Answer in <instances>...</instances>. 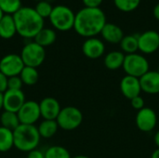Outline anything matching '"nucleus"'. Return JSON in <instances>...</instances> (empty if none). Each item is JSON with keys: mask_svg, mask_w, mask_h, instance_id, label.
<instances>
[{"mask_svg": "<svg viewBox=\"0 0 159 158\" xmlns=\"http://www.w3.org/2000/svg\"><path fill=\"white\" fill-rule=\"evenodd\" d=\"M106 22V16L102 8L85 7L75 14L74 29L81 36L95 37L101 34Z\"/></svg>", "mask_w": 159, "mask_h": 158, "instance_id": "obj_1", "label": "nucleus"}, {"mask_svg": "<svg viewBox=\"0 0 159 158\" xmlns=\"http://www.w3.org/2000/svg\"><path fill=\"white\" fill-rule=\"evenodd\" d=\"M13 18L17 34L24 38H34L44 28V19L33 7H22L13 15Z\"/></svg>", "mask_w": 159, "mask_h": 158, "instance_id": "obj_2", "label": "nucleus"}, {"mask_svg": "<svg viewBox=\"0 0 159 158\" xmlns=\"http://www.w3.org/2000/svg\"><path fill=\"white\" fill-rule=\"evenodd\" d=\"M14 147L20 152L29 153L37 148L40 142V135L35 125L20 124L14 131Z\"/></svg>", "mask_w": 159, "mask_h": 158, "instance_id": "obj_3", "label": "nucleus"}, {"mask_svg": "<svg viewBox=\"0 0 159 158\" xmlns=\"http://www.w3.org/2000/svg\"><path fill=\"white\" fill-rule=\"evenodd\" d=\"M75 20V14L67 6L58 5L53 7L49 20L53 27L59 31H69L74 28Z\"/></svg>", "mask_w": 159, "mask_h": 158, "instance_id": "obj_4", "label": "nucleus"}, {"mask_svg": "<svg viewBox=\"0 0 159 158\" xmlns=\"http://www.w3.org/2000/svg\"><path fill=\"white\" fill-rule=\"evenodd\" d=\"M56 121L60 129L66 131L75 130L82 124L83 114L75 106H66L61 108Z\"/></svg>", "mask_w": 159, "mask_h": 158, "instance_id": "obj_5", "label": "nucleus"}, {"mask_svg": "<svg viewBox=\"0 0 159 158\" xmlns=\"http://www.w3.org/2000/svg\"><path fill=\"white\" fill-rule=\"evenodd\" d=\"M122 68L124 69L127 75L141 78L149 71V62L147 59L142 54H127L125 56Z\"/></svg>", "mask_w": 159, "mask_h": 158, "instance_id": "obj_6", "label": "nucleus"}, {"mask_svg": "<svg viewBox=\"0 0 159 158\" xmlns=\"http://www.w3.org/2000/svg\"><path fill=\"white\" fill-rule=\"evenodd\" d=\"M20 58L25 66L37 68L40 66L46 58L45 47L34 42L27 43L21 49Z\"/></svg>", "mask_w": 159, "mask_h": 158, "instance_id": "obj_7", "label": "nucleus"}, {"mask_svg": "<svg viewBox=\"0 0 159 158\" xmlns=\"http://www.w3.org/2000/svg\"><path fill=\"white\" fill-rule=\"evenodd\" d=\"M24 66L20 55L18 54H7L0 60V72L7 77L20 75Z\"/></svg>", "mask_w": 159, "mask_h": 158, "instance_id": "obj_8", "label": "nucleus"}, {"mask_svg": "<svg viewBox=\"0 0 159 158\" xmlns=\"http://www.w3.org/2000/svg\"><path fill=\"white\" fill-rule=\"evenodd\" d=\"M20 124L34 125L41 117L39 102L35 101H26L17 113Z\"/></svg>", "mask_w": 159, "mask_h": 158, "instance_id": "obj_9", "label": "nucleus"}, {"mask_svg": "<svg viewBox=\"0 0 159 158\" xmlns=\"http://www.w3.org/2000/svg\"><path fill=\"white\" fill-rule=\"evenodd\" d=\"M137 128L143 132L152 131L157 124V113L149 107H144L138 111L135 118Z\"/></svg>", "mask_w": 159, "mask_h": 158, "instance_id": "obj_10", "label": "nucleus"}, {"mask_svg": "<svg viewBox=\"0 0 159 158\" xmlns=\"http://www.w3.org/2000/svg\"><path fill=\"white\" fill-rule=\"evenodd\" d=\"M139 50L144 54H152L159 48V33L148 30L139 34Z\"/></svg>", "mask_w": 159, "mask_h": 158, "instance_id": "obj_11", "label": "nucleus"}, {"mask_svg": "<svg viewBox=\"0 0 159 158\" xmlns=\"http://www.w3.org/2000/svg\"><path fill=\"white\" fill-rule=\"evenodd\" d=\"M4 100V111H9L18 113V111L24 104L25 95L22 90H12L7 89L3 93Z\"/></svg>", "mask_w": 159, "mask_h": 158, "instance_id": "obj_12", "label": "nucleus"}, {"mask_svg": "<svg viewBox=\"0 0 159 158\" xmlns=\"http://www.w3.org/2000/svg\"><path fill=\"white\" fill-rule=\"evenodd\" d=\"M120 91L122 95L129 101L137 96H140L143 91L140 78L125 75L120 81Z\"/></svg>", "mask_w": 159, "mask_h": 158, "instance_id": "obj_13", "label": "nucleus"}, {"mask_svg": "<svg viewBox=\"0 0 159 158\" xmlns=\"http://www.w3.org/2000/svg\"><path fill=\"white\" fill-rule=\"evenodd\" d=\"M41 117L44 120H56L61 110L60 102L52 97H46L39 102Z\"/></svg>", "mask_w": 159, "mask_h": 158, "instance_id": "obj_14", "label": "nucleus"}, {"mask_svg": "<svg viewBox=\"0 0 159 158\" xmlns=\"http://www.w3.org/2000/svg\"><path fill=\"white\" fill-rule=\"evenodd\" d=\"M105 51V45L104 43L95 37H89L85 40L82 45V52L83 54L89 59H99L104 54Z\"/></svg>", "mask_w": 159, "mask_h": 158, "instance_id": "obj_15", "label": "nucleus"}, {"mask_svg": "<svg viewBox=\"0 0 159 158\" xmlns=\"http://www.w3.org/2000/svg\"><path fill=\"white\" fill-rule=\"evenodd\" d=\"M142 90L147 94L159 93V71H148L140 78Z\"/></svg>", "mask_w": 159, "mask_h": 158, "instance_id": "obj_16", "label": "nucleus"}, {"mask_svg": "<svg viewBox=\"0 0 159 158\" xmlns=\"http://www.w3.org/2000/svg\"><path fill=\"white\" fill-rule=\"evenodd\" d=\"M101 34L105 41L111 44H119L125 36L123 30L118 25L112 22L105 23L101 32Z\"/></svg>", "mask_w": 159, "mask_h": 158, "instance_id": "obj_17", "label": "nucleus"}, {"mask_svg": "<svg viewBox=\"0 0 159 158\" xmlns=\"http://www.w3.org/2000/svg\"><path fill=\"white\" fill-rule=\"evenodd\" d=\"M17 34V29L13 15L4 14L0 20V37L10 39Z\"/></svg>", "mask_w": 159, "mask_h": 158, "instance_id": "obj_18", "label": "nucleus"}, {"mask_svg": "<svg viewBox=\"0 0 159 158\" xmlns=\"http://www.w3.org/2000/svg\"><path fill=\"white\" fill-rule=\"evenodd\" d=\"M125 54L119 50H114L107 53L104 57V66L111 71H116L123 67Z\"/></svg>", "mask_w": 159, "mask_h": 158, "instance_id": "obj_19", "label": "nucleus"}, {"mask_svg": "<svg viewBox=\"0 0 159 158\" xmlns=\"http://www.w3.org/2000/svg\"><path fill=\"white\" fill-rule=\"evenodd\" d=\"M57 38L56 32L51 28H43L41 29L38 34L34 36V42L38 45H40L43 47H48L52 45Z\"/></svg>", "mask_w": 159, "mask_h": 158, "instance_id": "obj_20", "label": "nucleus"}, {"mask_svg": "<svg viewBox=\"0 0 159 158\" xmlns=\"http://www.w3.org/2000/svg\"><path fill=\"white\" fill-rule=\"evenodd\" d=\"M59 129L60 128L56 120H43L37 127L40 137L44 139L52 138Z\"/></svg>", "mask_w": 159, "mask_h": 158, "instance_id": "obj_21", "label": "nucleus"}, {"mask_svg": "<svg viewBox=\"0 0 159 158\" xmlns=\"http://www.w3.org/2000/svg\"><path fill=\"white\" fill-rule=\"evenodd\" d=\"M0 125L5 129L14 131L20 125V122L17 113L4 111L0 115Z\"/></svg>", "mask_w": 159, "mask_h": 158, "instance_id": "obj_22", "label": "nucleus"}, {"mask_svg": "<svg viewBox=\"0 0 159 158\" xmlns=\"http://www.w3.org/2000/svg\"><path fill=\"white\" fill-rule=\"evenodd\" d=\"M138 36L139 35L136 34H129L123 37V39L119 43L123 53H126V55L137 53V51L139 50Z\"/></svg>", "mask_w": 159, "mask_h": 158, "instance_id": "obj_23", "label": "nucleus"}, {"mask_svg": "<svg viewBox=\"0 0 159 158\" xmlns=\"http://www.w3.org/2000/svg\"><path fill=\"white\" fill-rule=\"evenodd\" d=\"M14 147L13 131L0 126V153H7Z\"/></svg>", "mask_w": 159, "mask_h": 158, "instance_id": "obj_24", "label": "nucleus"}, {"mask_svg": "<svg viewBox=\"0 0 159 158\" xmlns=\"http://www.w3.org/2000/svg\"><path fill=\"white\" fill-rule=\"evenodd\" d=\"M20 77L23 83V85L26 86H34L37 83L39 78V74L36 68L24 66L21 73L20 74Z\"/></svg>", "mask_w": 159, "mask_h": 158, "instance_id": "obj_25", "label": "nucleus"}, {"mask_svg": "<svg viewBox=\"0 0 159 158\" xmlns=\"http://www.w3.org/2000/svg\"><path fill=\"white\" fill-rule=\"evenodd\" d=\"M21 5V0H0V9L7 15H14L22 7Z\"/></svg>", "mask_w": 159, "mask_h": 158, "instance_id": "obj_26", "label": "nucleus"}, {"mask_svg": "<svg viewBox=\"0 0 159 158\" xmlns=\"http://www.w3.org/2000/svg\"><path fill=\"white\" fill-rule=\"evenodd\" d=\"M45 158H72L69 151L59 145L48 147L45 152Z\"/></svg>", "mask_w": 159, "mask_h": 158, "instance_id": "obj_27", "label": "nucleus"}, {"mask_svg": "<svg viewBox=\"0 0 159 158\" xmlns=\"http://www.w3.org/2000/svg\"><path fill=\"white\" fill-rule=\"evenodd\" d=\"M34 9L37 12V14L44 19V18H49L51 11L53 9V7L51 6V4L48 1L42 0V1L37 2Z\"/></svg>", "mask_w": 159, "mask_h": 158, "instance_id": "obj_28", "label": "nucleus"}, {"mask_svg": "<svg viewBox=\"0 0 159 158\" xmlns=\"http://www.w3.org/2000/svg\"><path fill=\"white\" fill-rule=\"evenodd\" d=\"M114 2L116 7L120 10L132 11L139 7L141 0H114Z\"/></svg>", "mask_w": 159, "mask_h": 158, "instance_id": "obj_29", "label": "nucleus"}, {"mask_svg": "<svg viewBox=\"0 0 159 158\" xmlns=\"http://www.w3.org/2000/svg\"><path fill=\"white\" fill-rule=\"evenodd\" d=\"M22 86H23V83H22L20 75L8 77V80H7V89L21 90Z\"/></svg>", "mask_w": 159, "mask_h": 158, "instance_id": "obj_30", "label": "nucleus"}, {"mask_svg": "<svg viewBox=\"0 0 159 158\" xmlns=\"http://www.w3.org/2000/svg\"><path fill=\"white\" fill-rule=\"evenodd\" d=\"M130 103H131L132 108H134L137 111H140V110H142L143 108L145 107V102H144L143 98L141 95L133 98L132 100H130Z\"/></svg>", "mask_w": 159, "mask_h": 158, "instance_id": "obj_31", "label": "nucleus"}, {"mask_svg": "<svg viewBox=\"0 0 159 158\" xmlns=\"http://www.w3.org/2000/svg\"><path fill=\"white\" fill-rule=\"evenodd\" d=\"M7 80L8 77L0 72V93H4L7 90Z\"/></svg>", "mask_w": 159, "mask_h": 158, "instance_id": "obj_32", "label": "nucleus"}, {"mask_svg": "<svg viewBox=\"0 0 159 158\" xmlns=\"http://www.w3.org/2000/svg\"><path fill=\"white\" fill-rule=\"evenodd\" d=\"M27 158H45V153L40 150L34 149L28 153Z\"/></svg>", "mask_w": 159, "mask_h": 158, "instance_id": "obj_33", "label": "nucleus"}, {"mask_svg": "<svg viewBox=\"0 0 159 158\" xmlns=\"http://www.w3.org/2000/svg\"><path fill=\"white\" fill-rule=\"evenodd\" d=\"M85 7H100V5L102 4V0H82Z\"/></svg>", "mask_w": 159, "mask_h": 158, "instance_id": "obj_34", "label": "nucleus"}, {"mask_svg": "<svg viewBox=\"0 0 159 158\" xmlns=\"http://www.w3.org/2000/svg\"><path fill=\"white\" fill-rule=\"evenodd\" d=\"M153 13H154V16L159 20V3H157L155 7H154V10H153Z\"/></svg>", "mask_w": 159, "mask_h": 158, "instance_id": "obj_35", "label": "nucleus"}, {"mask_svg": "<svg viewBox=\"0 0 159 158\" xmlns=\"http://www.w3.org/2000/svg\"><path fill=\"white\" fill-rule=\"evenodd\" d=\"M154 141H155V143L157 145V147L159 149V131H157L155 135V138H154Z\"/></svg>", "mask_w": 159, "mask_h": 158, "instance_id": "obj_36", "label": "nucleus"}, {"mask_svg": "<svg viewBox=\"0 0 159 158\" xmlns=\"http://www.w3.org/2000/svg\"><path fill=\"white\" fill-rule=\"evenodd\" d=\"M151 158H159V149L158 148H157V150H155V151L152 153Z\"/></svg>", "mask_w": 159, "mask_h": 158, "instance_id": "obj_37", "label": "nucleus"}, {"mask_svg": "<svg viewBox=\"0 0 159 158\" xmlns=\"http://www.w3.org/2000/svg\"><path fill=\"white\" fill-rule=\"evenodd\" d=\"M4 109V100H3V93H0V111Z\"/></svg>", "mask_w": 159, "mask_h": 158, "instance_id": "obj_38", "label": "nucleus"}, {"mask_svg": "<svg viewBox=\"0 0 159 158\" xmlns=\"http://www.w3.org/2000/svg\"><path fill=\"white\" fill-rule=\"evenodd\" d=\"M72 158H90L89 157V156H74V157Z\"/></svg>", "mask_w": 159, "mask_h": 158, "instance_id": "obj_39", "label": "nucleus"}, {"mask_svg": "<svg viewBox=\"0 0 159 158\" xmlns=\"http://www.w3.org/2000/svg\"><path fill=\"white\" fill-rule=\"evenodd\" d=\"M4 16V13H3V11L0 9V20H1V19H2V17Z\"/></svg>", "mask_w": 159, "mask_h": 158, "instance_id": "obj_40", "label": "nucleus"}, {"mask_svg": "<svg viewBox=\"0 0 159 158\" xmlns=\"http://www.w3.org/2000/svg\"><path fill=\"white\" fill-rule=\"evenodd\" d=\"M35 1H37V2H39V1H42V0H35Z\"/></svg>", "mask_w": 159, "mask_h": 158, "instance_id": "obj_41", "label": "nucleus"}]
</instances>
